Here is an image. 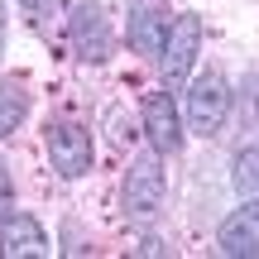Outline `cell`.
<instances>
[{"mask_svg": "<svg viewBox=\"0 0 259 259\" xmlns=\"http://www.w3.org/2000/svg\"><path fill=\"white\" fill-rule=\"evenodd\" d=\"M163 197H168V178H163L158 154H139L125 173V216L135 226H149L163 211Z\"/></svg>", "mask_w": 259, "mask_h": 259, "instance_id": "obj_1", "label": "cell"}, {"mask_svg": "<svg viewBox=\"0 0 259 259\" xmlns=\"http://www.w3.org/2000/svg\"><path fill=\"white\" fill-rule=\"evenodd\" d=\"M216 250L226 259H254L259 254V197L235 206L221 226H216Z\"/></svg>", "mask_w": 259, "mask_h": 259, "instance_id": "obj_6", "label": "cell"}, {"mask_svg": "<svg viewBox=\"0 0 259 259\" xmlns=\"http://www.w3.org/2000/svg\"><path fill=\"white\" fill-rule=\"evenodd\" d=\"M163 34H168V5H163V0H135L130 24H125L130 48H135V53H144V58H158Z\"/></svg>", "mask_w": 259, "mask_h": 259, "instance_id": "obj_9", "label": "cell"}, {"mask_svg": "<svg viewBox=\"0 0 259 259\" xmlns=\"http://www.w3.org/2000/svg\"><path fill=\"white\" fill-rule=\"evenodd\" d=\"M92 158H96V149H92V130L87 125L63 120L48 130V163H53L58 178H87Z\"/></svg>", "mask_w": 259, "mask_h": 259, "instance_id": "obj_5", "label": "cell"}, {"mask_svg": "<svg viewBox=\"0 0 259 259\" xmlns=\"http://www.w3.org/2000/svg\"><path fill=\"white\" fill-rule=\"evenodd\" d=\"M202 53V19L197 15H178L163 34V48H158V72H163V87H183L192 77V63Z\"/></svg>", "mask_w": 259, "mask_h": 259, "instance_id": "obj_3", "label": "cell"}, {"mask_svg": "<svg viewBox=\"0 0 259 259\" xmlns=\"http://www.w3.org/2000/svg\"><path fill=\"white\" fill-rule=\"evenodd\" d=\"M0 53H5V10H0Z\"/></svg>", "mask_w": 259, "mask_h": 259, "instance_id": "obj_14", "label": "cell"}, {"mask_svg": "<svg viewBox=\"0 0 259 259\" xmlns=\"http://www.w3.org/2000/svg\"><path fill=\"white\" fill-rule=\"evenodd\" d=\"M231 187H235L240 197H259V144H250V149L235 154V163H231Z\"/></svg>", "mask_w": 259, "mask_h": 259, "instance_id": "obj_11", "label": "cell"}, {"mask_svg": "<svg viewBox=\"0 0 259 259\" xmlns=\"http://www.w3.org/2000/svg\"><path fill=\"white\" fill-rule=\"evenodd\" d=\"M24 115H29V92L19 82H0V139L15 135L24 125Z\"/></svg>", "mask_w": 259, "mask_h": 259, "instance_id": "obj_10", "label": "cell"}, {"mask_svg": "<svg viewBox=\"0 0 259 259\" xmlns=\"http://www.w3.org/2000/svg\"><path fill=\"white\" fill-rule=\"evenodd\" d=\"M10 206H15V178H10V163L0 158V216H10Z\"/></svg>", "mask_w": 259, "mask_h": 259, "instance_id": "obj_13", "label": "cell"}, {"mask_svg": "<svg viewBox=\"0 0 259 259\" xmlns=\"http://www.w3.org/2000/svg\"><path fill=\"white\" fill-rule=\"evenodd\" d=\"M19 5H24L29 15H34V24H48V19H53L58 10H63V0H19Z\"/></svg>", "mask_w": 259, "mask_h": 259, "instance_id": "obj_12", "label": "cell"}, {"mask_svg": "<svg viewBox=\"0 0 259 259\" xmlns=\"http://www.w3.org/2000/svg\"><path fill=\"white\" fill-rule=\"evenodd\" d=\"M0 259H48V231L24 211L0 216Z\"/></svg>", "mask_w": 259, "mask_h": 259, "instance_id": "obj_8", "label": "cell"}, {"mask_svg": "<svg viewBox=\"0 0 259 259\" xmlns=\"http://www.w3.org/2000/svg\"><path fill=\"white\" fill-rule=\"evenodd\" d=\"M226 115H231V82L221 72H202L187 87V130L211 139L226 130Z\"/></svg>", "mask_w": 259, "mask_h": 259, "instance_id": "obj_2", "label": "cell"}, {"mask_svg": "<svg viewBox=\"0 0 259 259\" xmlns=\"http://www.w3.org/2000/svg\"><path fill=\"white\" fill-rule=\"evenodd\" d=\"M144 135L154 144V154H178V144H183V115L163 87L144 96Z\"/></svg>", "mask_w": 259, "mask_h": 259, "instance_id": "obj_7", "label": "cell"}, {"mask_svg": "<svg viewBox=\"0 0 259 259\" xmlns=\"http://www.w3.org/2000/svg\"><path fill=\"white\" fill-rule=\"evenodd\" d=\"M67 44H72V58L82 63H106L115 53V29L106 19L101 5H72L67 10Z\"/></svg>", "mask_w": 259, "mask_h": 259, "instance_id": "obj_4", "label": "cell"}]
</instances>
